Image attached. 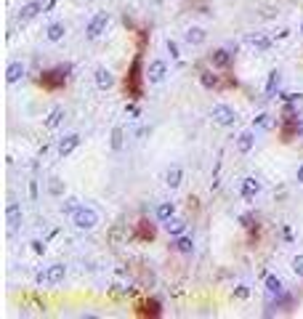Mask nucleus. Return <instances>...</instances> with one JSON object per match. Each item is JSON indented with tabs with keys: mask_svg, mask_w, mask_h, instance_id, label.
<instances>
[{
	"mask_svg": "<svg viewBox=\"0 0 303 319\" xmlns=\"http://www.w3.org/2000/svg\"><path fill=\"white\" fill-rule=\"evenodd\" d=\"M253 125H255V128H269V125H271V120H269V115H266V112H261V115L253 120Z\"/></svg>",
	"mask_w": 303,
	"mask_h": 319,
	"instance_id": "nucleus-30",
	"label": "nucleus"
},
{
	"mask_svg": "<svg viewBox=\"0 0 303 319\" xmlns=\"http://www.w3.org/2000/svg\"><path fill=\"white\" fill-rule=\"evenodd\" d=\"M293 271L298 277H303V255H295V258H293Z\"/></svg>",
	"mask_w": 303,
	"mask_h": 319,
	"instance_id": "nucleus-31",
	"label": "nucleus"
},
{
	"mask_svg": "<svg viewBox=\"0 0 303 319\" xmlns=\"http://www.w3.org/2000/svg\"><path fill=\"white\" fill-rule=\"evenodd\" d=\"M51 191H54V194H61V184H59V179L51 181Z\"/></svg>",
	"mask_w": 303,
	"mask_h": 319,
	"instance_id": "nucleus-36",
	"label": "nucleus"
},
{
	"mask_svg": "<svg viewBox=\"0 0 303 319\" xmlns=\"http://www.w3.org/2000/svg\"><path fill=\"white\" fill-rule=\"evenodd\" d=\"M277 88H279V72L274 69V72H269V83H266V96H274V93H277Z\"/></svg>",
	"mask_w": 303,
	"mask_h": 319,
	"instance_id": "nucleus-27",
	"label": "nucleus"
},
{
	"mask_svg": "<svg viewBox=\"0 0 303 319\" xmlns=\"http://www.w3.org/2000/svg\"><path fill=\"white\" fill-rule=\"evenodd\" d=\"M6 218H8V226H11V229H16V226L22 223V210H19V205H16V202H11V205H8Z\"/></svg>",
	"mask_w": 303,
	"mask_h": 319,
	"instance_id": "nucleus-20",
	"label": "nucleus"
},
{
	"mask_svg": "<svg viewBox=\"0 0 303 319\" xmlns=\"http://www.w3.org/2000/svg\"><path fill=\"white\" fill-rule=\"evenodd\" d=\"M125 115H131V117H138V107H136V104H128V107H125Z\"/></svg>",
	"mask_w": 303,
	"mask_h": 319,
	"instance_id": "nucleus-35",
	"label": "nucleus"
},
{
	"mask_svg": "<svg viewBox=\"0 0 303 319\" xmlns=\"http://www.w3.org/2000/svg\"><path fill=\"white\" fill-rule=\"evenodd\" d=\"M96 85H99L101 91H106V88H112L115 85V77H112V72L109 69H96Z\"/></svg>",
	"mask_w": 303,
	"mask_h": 319,
	"instance_id": "nucleus-16",
	"label": "nucleus"
},
{
	"mask_svg": "<svg viewBox=\"0 0 303 319\" xmlns=\"http://www.w3.org/2000/svg\"><path fill=\"white\" fill-rule=\"evenodd\" d=\"M253 144H255V138H253L250 131H242V133L237 136V149L242 152V154H247V152L253 149Z\"/></svg>",
	"mask_w": 303,
	"mask_h": 319,
	"instance_id": "nucleus-19",
	"label": "nucleus"
},
{
	"mask_svg": "<svg viewBox=\"0 0 303 319\" xmlns=\"http://www.w3.org/2000/svg\"><path fill=\"white\" fill-rule=\"evenodd\" d=\"M253 45L258 48V51H263V48H269V40L266 38H258V40H253Z\"/></svg>",
	"mask_w": 303,
	"mask_h": 319,
	"instance_id": "nucleus-34",
	"label": "nucleus"
},
{
	"mask_svg": "<svg viewBox=\"0 0 303 319\" xmlns=\"http://www.w3.org/2000/svg\"><path fill=\"white\" fill-rule=\"evenodd\" d=\"M67 67H56V69H48V72H43L40 75V88L43 91H59V88H64L67 85Z\"/></svg>",
	"mask_w": 303,
	"mask_h": 319,
	"instance_id": "nucleus-3",
	"label": "nucleus"
},
{
	"mask_svg": "<svg viewBox=\"0 0 303 319\" xmlns=\"http://www.w3.org/2000/svg\"><path fill=\"white\" fill-rule=\"evenodd\" d=\"M210 117H213V122L216 125H234L237 122V112L231 109V107H226V104H216L213 107V112H210Z\"/></svg>",
	"mask_w": 303,
	"mask_h": 319,
	"instance_id": "nucleus-6",
	"label": "nucleus"
},
{
	"mask_svg": "<svg viewBox=\"0 0 303 319\" xmlns=\"http://www.w3.org/2000/svg\"><path fill=\"white\" fill-rule=\"evenodd\" d=\"M266 293L269 295H284V285H282V279L279 277H274V274H271V277H266Z\"/></svg>",
	"mask_w": 303,
	"mask_h": 319,
	"instance_id": "nucleus-17",
	"label": "nucleus"
},
{
	"mask_svg": "<svg viewBox=\"0 0 303 319\" xmlns=\"http://www.w3.org/2000/svg\"><path fill=\"white\" fill-rule=\"evenodd\" d=\"M77 207H80V200H75V197H67V200H64V205H61V210L72 216V213L77 210Z\"/></svg>",
	"mask_w": 303,
	"mask_h": 319,
	"instance_id": "nucleus-29",
	"label": "nucleus"
},
{
	"mask_svg": "<svg viewBox=\"0 0 303 319\" xmlns=\"http://www.w3.org/2000/svg\"><path fill=\"white\" fill-rule=\"evenodd\" d=\"M64 32H67V29H64V24H61V22H56V24L48 27L45 35H48V40H51V43H59V40L64 38Z\"/></svg>",
	"mask_w": 303,
	"mask_h": 319,
	"instance_id": "nucleus-24",
	"label": "nucleus"
},
{
	"mask_svg": "<svg viewBox=\"0 0 303 319\" xmlns=\"http://www.w3.org/2000/svg\"><path fill=\"white\" fill-rule=\"evenodd\" d=\"M32 250H35L38 255H40V253H45V242H32Z\"/></svg>",
	"mask_w": 303,
	"mask_h": 319,
	"instance_id": "nucleus-37",
	"label": "nucleus"
},
{
	"mask_svg": "<svg viewBox=\"0 0 303 319\" xmlns=\"http://www.w3.org/2000/svg\"><path fill=\"white\" fill-rule=\"evenodd\" d=\"M173 216H175V205H173V202H163V205H157V218L163 221V223H165L168 218H173Z\"/></svg>",
	"mask_w": 303,
	"mask_h": 319,
	"instance_id": "nucleus-22",
	"label": "nucleus"
},
{
	"mask_svg": "<svg viewBox=\"0 0 303 319\" xmlns=\"http://www.w3.org/2000/svg\"><path fill=\"white\" fill-rule=\"evenodd\" d=\"M144 77H147L144 75V59H141V51H138L131 61V67H128L125 77H122V91H125L128 99H133V101L144 99Z\"/></svg>",
	"mask_w": 303,
	"mask_h": 319,
	"instance_id": "nucleus-1",
	"label": "nucleus"
},
{
	"mask_svg": "<svg viewBox=\"0 0 303 319\" xmlns=\"http://www.w3.org/2000/svg\"><path fill=\"white\" fill-rule=\"evenodd\" d=\"M168 51H170L173 59H179V56H181V54H179V45H175V40H168Z\"/></svg>",
	"mask_w": 303,
	"mask_h": 319,
	"instance_id": "nucleus-33",
	"label": "nucleus"
},
{
	"mask_svg": "<svg viewBox=\"0 0 303 319\" xmlns=\"http://www.w3.org/2000/svg\"><path fill=\"white\" fill-rule=\"evenodd\" d=\"M106 24H109V16H106V13H96L93 19H91V24L85 27V35H88L91 40L101 38L104 32H106Z\"/></svg>",
	"mask_w": 303,
	"mask_h": 319,
	"instance_id": "nucleus-9",
	"label": "nucleus"
},
{
	"mask_svg": "<svg viewBox=\"0 0 303 319\" xmlns=\"http://www.w3.org/2000/svg\"><path fill=\"white\" fill-rule=\"evenodd\" d=\"M181 175H184V173H181V168H179V165H173V168L168 170V175H165V184H168L170 189H175V186L181 184Z\"/></svg>",
	"mask_w": 303,
	"mask_h": 319,
	"instance_id": "nucleus-23",
	"label": "nucleus"
},
{
	"mask_svg": "<svg viewBox=\"0 0 303 319\" xmlns=\"http://www.w3.org/2000/svg\"><path fill=\"white\" fill-rule=\"evenodd\" d=\"M72 223L77 229H83V232H91L96 223H99V213H96L93 207H88V205H80L72 213Z\"/></svg>",
	"mask_w": 303,
	"mask_h": 319,
	"instance_id": "nucleus-4",
	"label": "nucleus"
},
{
	"mask_svg": "<svg viewBox=\"0 0 303 319\" xmlns=\"http://www.w3.org/2000/svg\"><path fill=\"white\" fill-rule=\"evenodd\" d=\"M205 38H207V35H205L202 27H189V29H186V43H189V45H202Z\"/></svg>",
	"mask_w": 303,
	"mask_h": 319,
	"instance_id": "nucleus-18",
	"label": "nucleus"
},
{
	"mask_svg": "<svg viewBox=\"0 0 303 319\" xmlns=\"http://www.w3.org/2000/svg\"><path fill=\"white\" fill-rule=\"evenodd\" d=\"M165 232H168V234H173V237L184 234V232H186V221H184V218H175V216H173V218H168V221H165Z\"/></svg>",
	"mask_w": 303,
	"mask_h": 319,
	"instance_id": "nucleus-14",
	"label": "nucleus"
},
{
	"mask_svg": "<svg viewBox=\"0 0 303 319\" xmlns=\"http://www.w3.org/2000/svg\"><path fill=\"white\" fill-rule=\"evenodd\" d=\"M133 311H136V316H159L163 314V303L157 298H144L133 306Z\"/></svg>",
	"mask_w": 303,
	"mask_h": 319,
	"instance_id": "nucleus-7",
	"label": "nucleus"
},
{
	"mask_svg": "<svg viewBox=\"0 0 303 319\" xmlns=\"http://www.w3.org/2000/svg\"><path fill=\"white\" fill-rule=\"evenodd\" d=\"M64 274H67V269H64L61 263H54V266H48L45 271H40V274H38V285H40V287L59 285V282L64 279Z\"/></svg>",
	"mask_w": 303,
	"mask_h": 319,
	"instance_id": "nucleus-5",
	"label": "nucleus"
},
{
	"mask_svg": "<svg viewBox=\"0 0 303 319\" xmlns=\"http://www.w3.org/2000/svg\"><path fill=\"white\" fill-rule=\"evenodd\" d=\"M258 189H261L258 179H253V175H247V179L242 181V197H245V200H253L255 194H258Z\"/></svg>",
	"mask_w": 303,
	"mask_h": 319,
	"instance_id": "nucleus-15",
	"label": "nucleus"
},
{
	"mask_svg": "<svg viewBox=\"0 0 303 319\" xmlns=\"http://www.w3.org/2000/svg\"><path fill=\"white\" fill-rule=\"evenodd\" d=\"M112 149H115V152L122 149V128H120V125L112 128Z\"/></svg>",
	"mask_w": 303,
	"mask_h": 319,
	"instance_id": "nucleus-28",
	"label": "nucleus"
},
{
	"mask_svg": "<svg viewBox=\"0 0 303 319\" xmlns=\"http://www.w3.org/2000/svg\"><path fill=\"white\" fill-rule=\"evenodd\" d=\"M298 184H303V163H300V168H298Z\"/></svg>",
	"mask_w": 303,
	"mask_h": 319,
	"instance_id": "nucleus-38",
	"label": "nucleus"
},
{
	"mask_svg": "<svg viewBox=\"0 0 303 319\" xmlns=\"http://www.w3.org/2000/svg\"><path fill=\"white\" fill-rule=\"evenodd\" d=\"M234 295H237V298H242V300H245V298L250 295V290H247V285H237V287H234Z\"/></svg>",
	"mask_w": 303,
	"mask_h": 319,
	"instance_id": "nucleus-32",
	"label": "nucleus"
},
{
	"mask_svg": "<svg viewBox=\"0 0 303 319\" xmlns=\"http://www.w3.org/2000/svg\"><path fill=\"white\" fill-rule=\"evenodd\" d=\"M165 75H168V64H165V61H159V59H157V61L149 64V69H147L149 83H163Z\"/></svg>",
	"mask_w": 303,
	"mask_h": 319,
	"instance_id": "nucleus-10",
	"label": "nucleus"
},
{
	"mask_svg": "<svg viewBox=\"0 0 303 319\" xmlns=\"http://www.w3.org/2000/svg\"><path fill=\"white\" fill-rule=\"evenodd\" d=\"M154 237H157L154 223H152L149 218H138L136 229H133V239H138V242H152Z\"/></svg>",
	"mask_w": 303,
	"mask_h": 319,
	"instance_id": "nucleus-8",
	"label": "nucleus"
},
{
	"mask_svg": "<svg viewBox=\"0 0 303 319\" xmlns=\"http://www.w3.org/2000/svg\"><path fill=\"white\" fill-rule=\"evenodd\" d=\"M61 120H64V109H61V107H56V109L48 112V117H45V128H56Z\"/></svg>",
	"mask_w": 303,
	"mask_h": 319,
	"instance_id": "nucleus-26",
	"label": "nucleus"
},
{
	"mask_svg": "<svg viewBox=\"0 0 303 319\" xmlns=\"http://www.w3.org/2000/svg\"><path fill=\"white\" fill-rule=\"evenodd\" d=\"M22 75H24V64L22 61H11L8 69H6V80H8V83H16Z\"/></svg>",
	"mask_w": 303,
	"mask_h": 319,
	"instance_id": "nucleus-21",
	"label": "nucleus"
},
{
	"mask_svg": "<svg viewBox=\"0 0 303 319\" xmlns=\"http://www.w3.org/2000/svg\"><path fill=\"white\" fill-rule=\"evenodd\" d=\"M77 147H80V136H77V133H69V136H64V138L59 141V154L67 157V154H72Z\"/></svg>",
	"mask_w": 303,
	"mask_h": 319,
	"instance_id": "nucleus-13",
	"label": "nucleus"
},
{
	"mask_svg": "<svg viewBox=\"0 0 303 319\" xmlns=\"http://www.w3.org/2000/svg\"><path fill=\"white\" fill-rule=\"evenodd\" d=\"M210 64L216 69H229L231 67V54L226 51V48H218V51L210 54Z\"/></svg>",
	"mask_w": 303,
	"mask_h": 319,
	"instance_id": "nucleus-11",
	"label": "nucleus"
},
{
	"mask_svg": "<svg viewBox=\"0 0 303 319\" xmlns=\"http://www.w3.org/2000/svg\"><path fill=\"white\" fill-rule=\"evenodd\" d=\"M300 133V122L295 117L293 107H284V117H282V128H279V141L282 144H290L293 138H298Z\"/></svg>",
	"mask_w": 303,
	"mask_h": 319,
	"instance_id": "nucleus-2",
	"label": "nucleus"
},
{
	"mask_svg": "<svg viewBox=\"0 0 303 319\" xmlns=\"http://www.w3.org/2000/svg\"><path fill=\"white\" fill-rule=\"evenodd\" d=\"M40 11H43V3H40V0H29V3H24L22 11H19V22L24 24V22H29V19H35Z\"/></svg>",
	"mask_w": 303,
	"mask_h": 319,
	"instance_id": "nucleus-12",
	"label": "nucleus"
},
{
	"mask_svg": "<svg viewBox=\"0 0 303 319\" xmlns=\"http://www.w3.org/2000/svg\"><path fill=\"white\" fill-rule=\"evenodd\" d=\"M173 247L179 250V253H191V250H194V242H191V237H184V234H179V239L173 242Z\"/></svg>",
	"mask_w": 303,
	"mask_h": 319,
	"instance_id": "nucleus-25",
	"label": "nucleus"
}]
</instances>
